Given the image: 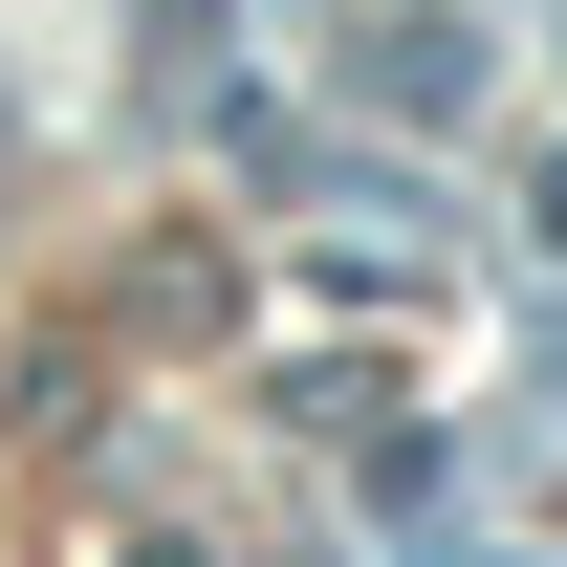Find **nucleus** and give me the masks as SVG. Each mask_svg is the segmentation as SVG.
<instances>
[{
    "label": "nucleus",
    "mask_w": 567,
    "mask_h": 567,
    "mask_svg": "<svg viewBox=\"0 0 567 567\" xmlns=\"http://www.w3.org/2000/svg\"><path fill=\"white\" fill-rule=\"evenodd\" d=\"M524 218H546V240H567V153H546V175H524Z\"/></svg>",
    "instance_id": "nucleus-1"
}]
</instances>
